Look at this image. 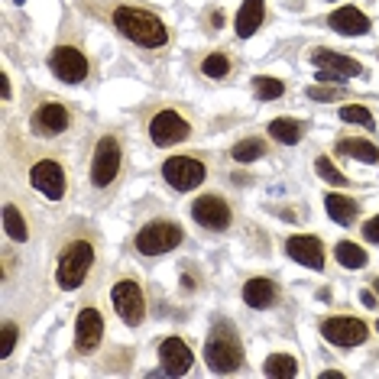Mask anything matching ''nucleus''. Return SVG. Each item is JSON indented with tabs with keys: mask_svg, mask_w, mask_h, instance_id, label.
Segmentation results:
<instances>
[{
	"mask_svg": "<svg viewBox=\"0 0 379 379\" xmlns=\"http://www.w3.org/2000/svg\"><path fill=\"white\" fill-rule=\"evenodd\" d=\"M114 26L130 42L143 46V49H159V46H166V39H169L159 16L149 10H140V7H117L114 10Z\"/></svg>",
	"mask_w": 379,
	"mask_h": 379,
	"instance_id": "f257e3e1",
	"label": "nucleus"
},
{
	"mask_svg": "<svg viewBox=\"0 0 379 379\" xmlns=\"http://www.w3.org/2000/svg\"><path fill=\"white\" fill-rule=\"evenodd\" d=\"M205 360L214 373H233L244 363V347L237 341L233 328L227 324H214V330L208 334V343H205Z\"/></svg>",
	"mask_w": 379,
	"mask_h": 379,
	"instance_id": "f03ea898",
	"label": "nucleus"
},
{
	"mask_svg": "<svg viewBox=\"0 0 379 379\" xmlns=\"http://www.w3.org/2000/svg\"><path fill=\"white\" fill-rule=\"evenodd\" d=\"M91 263H94V246L88 244V240H75V244H68L59 257V272H55L59 285L62 289H78V285L85 282Z\"/></svg>",
	"mask_w": 379,
	"mask_h": 379,
	"instance_id": "7ed1b4c3",
	"label": "nucleus"
},
{
	"mask_svg": "<svg viewBox=\"0 0 379 379\" xmlns=\"http://www.w3.org/2000/svg\"><path fill=\"white\" fill-rule=\"evenodd\" d=\"M182 227L172 224V220H149L143 231L136 233V250L146 253V257H159V253H169L182 244Z\"/></svg>",
	"mask_w": 379,
	"mask_h": 379,
	"instance_id": "20e7f679",
	"label": "nucleus"
},
{
	"mask_svg": "<svg viewBox=\"0 0 379 379\" xmlns=\"http://www.w3.org/2000/svg\"><path fill=\"white\" fill-rule=\"evenodd\" d=\"M162 175H166V182H169L175 192H192V188H198V185L205 182L208 169H205V162H198V159L172 156V159H166V166H162Z\"/></svg>",
	"mask_w": 379,
	"mask_h": 379,
	"instance_id": "39448f33",
	"label": "nucleus"
},
{
	"mask_svg": "<svg viewBox=\"0 0 379 379\" xmlns=\"http://www.w3.org/2000/svg\"><path fill=\"white\" fill-rule=\"evenodd\" d=\"M120 172V143L114 136H104L94 146V159H91V182L98 188H107Z\"/></svg>",
	"mask_w": 379,
	"mask_h": 379,
	"instance_id": "423d86ee",
	"label": "nucleus"
},
{
	"mask_svg": "<svg viewBox=\"0 0 379 379\" xmlns=\"http://www.w3.org/2000/svg\"><path fill=\"white\" fill-rule=\"evenodd\" d=\"M110 298H114V308H117L120 321H127V324H140V321H143L146 302H143V292H140L136 282H130V279L117 282L114 292H110Z\"/></svg>",
	"mask_w": 379,
	"mask_h": 379,
	"instance_id": "0eeeda50",
	"label": "nucleus"
},
{
	"mask_svg": "<svg viewBox=\"0 0 379 379\" xmlns=\"http://www.w3.org/2000/svg\"><path fill=\"white\" fill-rule=\"evenodd\" d=\"M315 65L321 68L318 72L321 81H343V78H356V75L367 72L356 59H347L341 52H328V49L315 52Z\"/></svg>",
	"mask_w": 379,
	"mask_h": 379,
	"instance_id": "6e6552de",
	"label": "nucleus"
},
{
	"mask_svg": "<svg viewBox=\"0 0 379 379\" xmlns=\"http://www.w3.org/2000/svg\"><path fill=\"white\" fill-rule=\"evenodd\" d=\"M49 65L65 85H78V81H85L88 78V59L75 49V46H59V49L52 52Z\"/></svg>",
	"mask_w": 379,
	"mask_h": 379,
	"instance_id": "1a4fd4ad",
	"label": "nucleus"
},
{
	"mask_svg": "<svg viewBox=\"0 0 379 379\" xmlns=\"http://www.w3.org/2000/svg\"><path fill=\"white\" fill-rule=\"evenodd\" d=\"M321 334H324V341L337 343V347H356V343L367 341V324L356 318H328L321 324Z\"/></svg>",
	"mask_w": 379,
	"mask_h": 379,
	"instance_id": "9d476101",
	"label": "nucleus"
},
{
	"mask_svg": "<svg viewBox=\"0 0 379 379\" xmlns=\"http://www.w3.org/2000/svg\"><path fill=\"white\" fill-rule=\"evenodd\" d=\"M29 182H33L36 192H42V195L49 198V201H59V198L65 195V172H62V166L55 159L36 162L33 172H29Z\"/></svg>",
	"mask_w": 379,
	"mask_h": 379,
	"instance_id": "9b49d317",
	"label": "nucleus"
},
{
	"mask_svg": "<svg viewBox=\"0 0 379 379\" xmlns=\"http://www.w3.org/2000/svg\"><path fill=\"white\" fill-rule=\"evenodd\" d=\"M149 136H153L156 146H172V143H179V140L188 136V120L182 114H175V110H162L149 123Z\"/></svg>",
	"mask_w": 379,
	"mask_h": 379,
	"instance_id": "f8f14e48",
	"label": "nucleus"
},
{
	"mask_svg": "<svg viewBox=\"0 0 379 379\" xmlns=\"http://www.w3.org/2000/svg\"><path fill=\"white\" fill-rule=\"evenodd\" d=\"M192 218L201 224V227H211V231H224L231 224V208L227 201L218 195H201L192 205Z\"/></svg>",
	"mask_w": 379,
	"mask_h": 379,
	"instance_id": "ddd939ff",
	"label": "nucleus"
},
{
	"mask_svg": "<svg viewBox=\"0 0 379 379\" xmlns=\"http://www.w3.org/2000/svg\"><path fill=\"white\" fill-rule=\"evenodd\" d=\"M285 253H289L295 263L308 266V270H324V246H321L318 237H305V233L289 237V240H285Z\"/></svg>",
	"mask_w": 379,
	"mask_h": 379,
	"instance_id": "4468645a",
	"label": "nucleus"
},
{
	"mask_svg": "<svg viewBox=\"0 0 379 379\" xmlns=\"http://www.w3.org/2000/svg\"><path fill=\"white\" fill-rule=\"evenodd\" d=\"M68 130V110L62 104H42L33 114V133L36 136H59Z\"/></svg>",
	"mask_w": 379,
	"mask_h": 379,
	"instance_id": "2eb2a0df",
	"label": "nucleus"
},
{
	"mask_svg": "<svg viewBox=\"0 0 379 379\" xmlns=\"http://www.w3.org/2000/svg\"><path fill=\"white\" fill-rule=\"evenodd\" d=\"M159 360H162V369H166L169 376H182V373H188V369H192V350H188V343L179 341V337L162 341Z\"/></svg>",
	"mask_w": 379,
	"mask_h": 379,
	"instance_id": "dca6fc26",
	"label": "nucleus"
},
{
	"mask_svg": "<svg viewBox=\"0 0 379 379\" xmlns=\"http://www.w3.org/2000/svg\"><path fill=\"white\" fill-rule=\"evenodd\" d=\"M328 23H330V29H337L343 36H363V33H369V20L360 7H341V10H334L328 16Z\"/></svg>",
	"mask_w": 379,
	"mask_h": 379,
	"instance_id": "f3484780",
	"label": "nucleus"
},
{
	"mask_svg": "<svg viewBox=\"0 0 379 379\" xmlns=\"http://www.w3.org/2000/svg\"><path fill=\"white\" fill-rule=\"evenodd\" d=\"M101 334H104V318H101V311L85 308V311L78 315V324H75L78 347H81V350H94V347L101 343Z\"/></svg>",
	"mask_w": 379,
	"mask_h": 379,
	"instance_id": "a211bd4d",
	"label": "nucleus"
},
{
	"mask_svg": "<svg viewBox=\"0 0 379 379\" xmlns=\"http://www.w3.org/2000/svg\"><path fill=\"white\" fill-rule=\"evenodd\" d=\"M263 13H266L263 0H244V7H240V13H237V36L240 39L253 36L259 26H263Z\"/></svg>",
	"mask_w": 379,
	"mask_h": 379,
	"instance_id": "6ab92c4d",
	"label": "nucleus"
},
{
	"mask_svg": "<svg viewBox=\"0 0 379 379\" xmlns=\"http://www.w3.org/2000/svg\"><path fill=\"white\" fill-rule=\"evenodd\" d=\"M244 302L250 308H270L272 302H276V285H272L270 279H250L244 285Z\"/></svg>",
	"mask_w": 379,
	"mask_h": 379,
	"instance_id": "aec40b11",
	"label": "nucleus"
},
{
	"mask_svg": "<svg viewBox=\"0 0 379 379\" xmlns=\"http://www.w3.org/2000/svg\"><path fill=\"white\" fill-rule=\"evenodd\" d=\"M324 205H328V214H330V218L337 220V224H343V227H347V224H354V220H356V211H360V205H356L354 198L334 195V192L324 198Z\"/></svg>",
	"mask_w": 379,
	"mask_h": 379,
	"instance_id": "412c9836",
	"label": "nucleus"
},
{
	"mask_svg": "<svg viewBox=\"0 0 379 379\" xmlns=\"http://www.w3.org/2000/svg\"><path fill=\"white\" fill-rule=\"evenodd\" d=\"M270 136L272 140H279L285 146H295L298 140H302V123L292 120V117H276L270 123Z\"/></svg>",
	"mask_w": 379,
	"mask_h": 379,
	"instance_id": "4be33fe9",
	"label": "nucleus"
},
{
	"mask_svg": "<svg viewBox=\"0 0 379 379\" xmlns=\"http://www.w3.org/2000/svg\"><path fill=\"white\" fill-rule=\"evenodd\" d=\"M337 149H341L343 156H354L360 162H379V149L373 143H367V140H341Z\"/></svg>",
	"mask_w": 379,
	"mask_h": 379,
	"instance_id": "5701e85b",
	"label": "nucleus"
},
{
	"mask_svg": "<svg viewBox=\"0 0 379 379\" xmlns=\"http://www.w3.org/2000/svg\"><path fill=\"white\" fill-rule=\"evenodd\" d=\"M334 257H337V263L347 266V270H363V266H367V253H363L356 244H350V240H343V244L334 246Z\"/></svg>",
	"mask_w": 379,
	"mask_h": 379,
	"instance_id": "b1692460",
	"label": "nucleus"
},
{
	"mask_svg": "<svg viewBox=\"0 0 379 379\" xmlns=\"http://www.w3.org/2000/svg\"><path fill=\"white\" fill-rule=\"evenodd\" d=\"M253 91H257V98H263V101H279L282 94H285V85H282L279 78L259 75V78H253Z\"/></svg>",
	"mask_w": 379,
	"mask_h": 379,
	"instance_id": "393cba45",
	"label": "nucleus"
},
{
	"mask_svg": "<svg viewBox=\"0 0 379 379\" xmlns=\"http://www.w3.org/2000/svg\"><path fill=\"white\" fill-rule=\"evenodd\" d=\"M3 227H7V233H10L13 240H26V237H29L26 220L20 218V211L13 208V205H7V208H3Z\"/></svg>",
	"mask_w": 379,
	"mask_h": 379,
	"instance_id": "a878e982",
	"label": "nucleus"
},
{
	"mask_svg": "<svg viewBox=\"0 0 379 379\" xmlns=\"http://www.w3.org/2000/svg\"><path fill=\"white\" fill-rule=\"evenodd\" d=\"M263 153H266L263 140H240V143L231 149V156H233L237 162H253V159H259Z\"/></svg>",
	"mask_w": 379,
	"mask_h": 379,
	"instance_id": "bb28decb",
	"label": "nucleus"
},
{
	"mask_svg": "<svg viewBox=\"0 0 379 379\" xmlns=\"http://www.w3.org/2000/svg\"><path fill=\"white\" fill-rule=\"evenodd\" d=\"M295 373H298V367L289 354H272L266 360V376H295Z\"/></svg>",
	"mask_w": 379,
	"mask_h": 379,
	"instance_id": "cd10ccee",
	"label": "nucleus"
},
{
	"mask_svg": "<svg viewBox=\"0 0 379 379\" xmlns=\"http://www.w3.org/2000/svg\"><path fill=\"white\" fill-rule=\"evenodd\" d=\"M341 120L360 123V127H367V130L376 127V123H373V114H369L367 107H360V104H347V107H341Z\"/></svg>",
	"mask_w": 379,
	"mask_h": 379,
	"instance_id": "c85d7f7f",
	"label": "nucleus"
},
{
	"mask_svg": "<svg viewBox=\"0 0 379 379\" xmlns=\"http://www.w3.org/2000/svg\"><path fill=\"white\" fill-rule=\"evenodd\" d=\"M315 169H318V175L328 185H337V188H341V185H347V175H341V169H337V166H334L330 159H324V156L315 162Z\"/></svg>",
	"mask_w": 379,
	"mask_h": 379,
	"instance_id": "c756f323",
	"label": "nucleus"
},
{
	"mask_svg": "<svg viewBox=\"0 0 379 379\" xmlns=\"http://www.w3.org/2000/svg\"><path fill=\"white\" fill-rule=\"evenodd\" d=\"M201 72L208 75V78H224V75L231 72V62H227V55H220V52H214V55H208V59H205V65H201Z\"/></svg>",
	"mask_w": 379,
	"mask_h": 379,
	"instance_id": "7c9ffc66",
	"label": "nucleus"
},
{
	"mask_svg": "<svg viewBox=\"0 0 379 379\" xmlns=\"http://www.w3.org/2000/svg\"><path fill=\"white\" fill-rule=\"evenodd\" d=\"M16 334H20V330H16V324H10V321H7V324H3V347H0V356H3V360H7V356L13 354V347H16Z\"/></svg>",
	"mask_w": 379,
	"mask_h": 379,
	"instance_id": "2f4dec72",
	"label": "nucleus"
},
{
	"mask_svg": "<svg viewBox=\"0 0 379 379\" xmlns=\"http://www.w3.org/2000/svg\"><path fill=\"white\" fill-rule=\"evenodd\" d=\"M343 91L337 85L334 88H324V85H311L308 88V98H315V101H334V98H341Z\"/></svg>",
	"mask_w": 379,
	"mask_h": 379,
	"instance_id": "473e14b6",
	"label": "nucleus"
},
{
	"mask_svg": "<svg viewBox=\"0 0 379 379\" xmlns=\"http://www.w3.org/2000/svg\"><path fill=\"white\" fill-rule=\"evenodd\" d=\"M363 237H367L369 244H379V214L367 220V227H363Z\"/></svg>",
	"mask_w": 379,
	"mask_h": 379,
	"instance_id": "72a5a7b5",
	"label": "nucleus"
},
{
	"mask_svg": "<svg viewBox=\"0 0 379 379\" xmlns=\"http://www.w3.org/2000/svg\"><path fill=\"white\" fill-rule=\"evenodd\" d=\"M360 302H363L367 308H376V295H373V292H360Z\"/></svg>",
	"mask_w": 379,
	"mask_h": 379,
	"instance_id": "f704fd0d",
	"label": "nucleus"
},
{
	"mask_svg": "<svg viewBox=\"0 0 379 379\" xmlns=\"http://www.w3.org/2000/svg\"><path fill=\"white\" fill-rule=\"evenodd\" d=\"M0 91H3V101H10V81H7V75H0Z\"/></svg>",
	"mask_w": 379,
	"mask_h": 379,
	"instance_id": "c9c22d12",
	"label": "nucleus"
},
{
	"mask_svg": "<svg viewBox=\"0 0 379 379\" xmlns=\"http://www.w3.org/2000/svg\"><path fill=\"white\" fill-rule=\"evenodd\" d=\"M376 295H379V279H376Z\"/></svg>",
	"mask_w": 379,
	"mask_h": 379,
	"instance_id": "e433bc0d",
	"label": "nucleus"
},
{
	"mask_svg": "<svg viewBox=\"0 0 379 379\" xmlns=\"http://www.w3.org/2000/svg\"><path fill=\"white\" fill-rule=\"evenodd\" d=\"M376 330H379V321H376Z\"/></svg>",
	"mask_w": 379,
	"mask_h": 379,
	"instance_id": "4c0bfd02",
	"label": "nucleus"
},
{
	"mask_svg": "<svg viewBox=\"0 0 379 379\" xmlns=\"http://www.w3.org/2000/svg\"><path fill=\"white\" fill-rule=\"evenodd\" d=\"M16 3H23V0H16Z\"/></svg>",
	"mask_w": 379,
	"mask_h": 379,
	"instance_id": "58836bf2",
	"label": "nucleus"
}]
</instances>
